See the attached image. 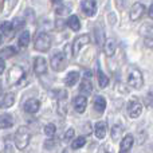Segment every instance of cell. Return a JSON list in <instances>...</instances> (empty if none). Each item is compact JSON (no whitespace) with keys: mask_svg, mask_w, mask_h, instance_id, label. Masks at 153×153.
Segmentation results:
<instances>
[{"mask_svg":"<svg viewBox=\"0 0 153 153\" xmlns=\"http://www.w3.org/2000/svg\"><path fill=\"white\" fill-rule=\"evenodd\" d=\"M85 144H86V138H85V137H76L75 140L71 143V148L74 149V151H76V149L82 148Z\"/></svg>","mask_w":153,"mask_h":153,"instance_id":"cell-26","label":"cell"},{"mask_svg":"<svg viewBox=\"0 0 153 153\" xmlns=\"http://www.w3.org/2000/svg\"><path fill=\"white\" fill-rule=\"evenodd\" d=\"M4 69H5V62L4 59H0V74L4 73Z\"/></svg>","mask_w":153,"mask_h":153,"instance_id":"cell-35","label":"cell"},{"mask_svg":"<svg viewBox=\"0 0 153 153\" xmlns=\"http://www.w3.org/2000/svg\"><path fill=\"white\" fill-rule=\"evenodd\" d=\"M97 76H98V85H100V87L101 89H105L109 85V78L103 74V71L101 69L97 70Z\"/></svg>","mask_w":153,"mask_h":153,"instance_id":"cell-24","label":"cell"},{"mask_svg":"<svg viewBox=\"0 0 153 153\" xmlns=\"http://www.w3.org/2000/svg\"><path fill=\"white\" fill-rule=\"evenodd\" d=\"M69 12H70V8L67 7V5H59V7L56 8V15H58V16L67 15Z\"/></svg>","mask_w":153,"mask_h":153,"instance_id":"cell-31","label":"cell"},{"mask_svg":"<svg viewBox=\"0 0 153 153\" xmlns=\"http://www.w3.org/2000/svg\"><path fill=\"white\" fill-rule=\"evenodd\" d=\"M93 106H94V110L98 111V113H102L106 109V100L102 97V95H97L94 98V102H93Z\"/></svg>","mask_w":153,"mask_h":153,"instance_id":"cell-16","label":"cell"},{"mask_svg":"<svg viewBox=\"0 0 153 153\" xmlns=\"http://www.w3.org/2000/svg\"><path fill=\"white\" fill-rule=\"evenodd\" d=\"M0 30H1V32H4V34H10L11 31H13L10 22H1V23H0Z\"/></svg>","mask_w":153,"mask_h":153,"instance_id":"cell-30","label":"cell"},{"mask_svg":"<svg viewBox=\"0 0 153 153\" xmlns=\"http://www.w3.org/2000/svg\"><path fill=\"white\" fill-rule=\"evenodd\" d=\"M40 109V101L36 100V98H30L24 102V110L30 114L36 113L38 110Z\"/></svg>","mask_w":153,"mask_h":153,"instance_id":"cell-11","label":"cell"},{"mask_svg":"<svg viewBox=\"0 0 153 153\" xmlns=\"http://www.w3.org/2000/svg\"><path fill=\"white\" fill-rule=\"evenodd\" d=\"M94 35H95V42H97V45L102 47L106 39H105V31H103V28L100 24H97V27L94 28Z\"/></svg>","mask_w":153,"mask_h":153,"instance_id":"cell-17","label":"cell"},{"mask_svg":"<svg viewBox=\"0 0 153 153\" xmlns=\"http://www.w3.org/2000/svg\"><path fill=\"white\" fill-rule=\"evenodd\" d=\"M66 23L73 31H79V28H81V20H79V18L76 15H71L67 19Z\"/></svg>","mask_w":153,"mask_h":153,"instance_id":"cell-22","label":"cell"},{"mask_svg":"<svg viewBox=\"0 0 153 153\" xmlns=\"http://www.w3.org/2000/svg\"><path fill=\"white\" fill-rule=\"evenodd\" d=\"M133 143H134V137L132 134H126L121 141V151L129 152V149L133 146Z\"/></svg>","mask_w":153,"mask_h":153,"instance_id":"cell-20","label":"cell"},{"mask_svg":"<svg viewBox=\"0 0 153 153\" xmlns=\"http://www.w3.org/2000/svg\"><path fill=\"white\" fill-rule=\"evenodd\" d=\"M45 146H46L47 149H53L54 146H55V141L53 140V137H51L48 141H46V143H45Z\"/></svg>","mask_w":153,"mask_h":153,"instance_id":"cell-33","label":"cell"},{"mask_svg":"<svg viewBox=\"0 0 153 153\" xmlns=\"http://www.w3.org/2000/svg\"><path fill=\"white\" fill-rule=\"evenodd\" d=\"M79 91L82 94H90L93 91V85H91V79L90 78H83L79 86Z\"/></svg>","mask_w":153,"mask_h":153,"instance_id":"cell-18","label":"cell"},{"mask_svg":"<svg viewBox=\"0 0 153 153\" xmlns=\"http://www.w3.org/2000/svg\"><path fill=\"white\" fill-rule=\"evenodd\" d=\"M120 153H129V152H126V151H121Z\"/></svg>","mask_w":153,"mask_h":153,"instance_id":"cell-38","label":"cell"},{"mask_svg":"<svg viewBox=\"0 0 153 153\" xmlns=\"http://www.w3.org/2000/svg\"><path fill=\"white\" fill-rule=\"evenodd\" d=\"M79 81V73L78 71H70L69 74L66 75V78H65V83H66V86H74L76 82Z\"/></svg>","mask_w":153,"mask_h":153,"instance_id":"cell-21","label":"cell"},{"mask_svg":"<svg viewBox=\"0 0 153 153\" xmlns=\"http://www.w3.org/2000/svg\"><path fill=\"white\" fill-rule=\"evenodd\" d=\"M144 83V78L140 70L137 69H130L129 74H128V85L133 89H141Z\"/></svg>","mask_w":153,"mask_h":153,"instance_id":"cell-4","label":"cell"},{"mask_svg":"<svg viewBox=\"0 0 153 153\" xmlns=\"http://www.w3.org/2000/svg\"><path fill=\"white\" fill-rule=\"evenodd\" d=\"M13 125V118L10 114H0V129H10Z\"/></svg>","mask_w":153,"mask_h":153,"instance_id":"cell-15","label":"cell"},{"mask_svg":"<svg viewBox=\"0 0 153 153\" xmlns=\"http://www.w3.org/2000/svg\"><path fill=\"white\" fill-rule=\"evenodd\" d=\"M15 102V95L12 93H5V94H0V108L8 109L13 105Z\"/></svg>","mask_w":153,"mask_h":153,"instance_id":"cell-13","label":"cell"},{"mask_svg":"<svg viewBox=\"0 0 153 153\" xmlns=\"http://www.w3.org/2000/svg\"><path fill=\"white\" fill-rule=\"evenodd\" d=\"M55 132H56V128H55V125H54V124H47L45 126V133H46V136H47L48 138L54 137Z\"/></svg>","mask_w":153,"mask_h":153,"instance_id":"cell-28","label":"cell"},{"mask_svg":"<svg viewBox=\"0 0 153 153\" xmlns=\"http://www.w3.org/2000/svg\"><path fill=\"white\" fill-rule=\"evenodd\" d=\"M81 8L82 12L86 16H94L97 12V1L95 0H82Z\"/></svg>","mask_w":153,"mask_h":153,"instance_id":"cell-8","label":"cell"},{"mask_svg":"<svg viewBox=\"0 0 153 153\" xmlns=\"http://www.w3.org/2000/svg\"><path fill=\"white\" fill-rule=\"evenodd\" d=\"M50 65L53 67L54 71H62L65 69V65H66V56L63 53H55L51 56Z\"/></svg>","mask_w":153,"mask_h":153,"instance_id":"cell-6","label":"cell"},{"mask_svg":"<svg viewBox=\"0 0 153 153\" xmlns=\"http://www.w3.org/2000/svg\"><path fill=\"white\" fill-rule=\"evenodd\" d=\"M89 43H90V36L87 34H83V35H81V36L75 38V40L73 42V46H71V48H73V56L78 55L79 50H81L83 46L89 45Z\"/></svg>","mask_w":153,"mask_h":153,"instance_id":"cell-7","label":"cell"},{"mask_svg":"<svg viewBox=\"0 0 153 153\" xmlns=\"http://www.w3.org/2000/svg\"><path fill=\"white\" fill-rule=\"evenodd\" d=\"M106 132H108V129H106V122L98 121L97 124H95V126H94L95 137H97L98 140H103V138L106 137Z\"/></svg>","mask_w":153,"mask_h":153,"instance_id":"cell-14","label":"cell"},{"mask_svg":"<svg viewBox=\"0 0 153 153\" xmlns=\"http://www.w3.org/2000/svg\"><path fill=\"white\" fill-rule=\"evenodd\" d=\"M145 13V5L143 3H134L130 8V19L132 20H138L141 16Z\"/></svg>","mask_w":153,"mask_h":153,"instance_id":"cell-10","label":"cell"},{"mask_svg":"<svg viewBox=\"0 0 153 153\" xmlns=\"http://www.w3.org/2000/svg\"><path fill=\"white\" fill-rule=\"evenodd\" d=\"M126 110H128V114H129L130 118H138L143 113V105L138 100L133 98L128 102V106H126Z\"/></svg>","mask_w":153,"mask_h":153,"instance_id":"cell-5","label":"cell"},{"mask_svg":"<svg viewBox=\"0 0 153 153\" xmlns=\"http://www.w3.org/2000/svg\"><path fill=\"white\" fill-rule=\"evenodd\" d=\"M18 43H19V47H22V48L27 47V46H28V43H30V32L28 31L22 32L20 36H19Z\"/></svg>","mask_w":153,"mask_h":153,"instance_id":"cell-25","label":"cell"},{"mask_svg":"<svg viewBox=\"0 0 153 153\" xmlns=\"http://www.w3.org/2000/svg\"><path fill=\"white\" fill-rule=\"evenodd\" d=\"M98 153H111V152L108 149V146L103 145V146H101V148L98 149Z\"/></svg>","mask_w":153,"mask_h":153,"instance_id":"cell-34","label":"cell"},{"mask_svg":"<svg viewBox=\"0 0 153 153\" xmlns=\"http://www.w3.org/2000/svg\"><path fill=\"white\" fill-rule=\"evenodd\" d=\"M103 50H105V54L108 56L114 55V53H116V42H114L113 39L105 40V43H103Z\"/></svg>","mask_w":153,"mask_h":153,"instance_id":"cell-19","label":"cell"},{"mask_svg":"<svg viewBox=\"0 0 153 153\" xmlns=\"http://www.w3.org/2000/svg\"><path fill=\"white\" fill-rule=\"evenodd\" d=\"M149 16H151V18H152V16H153V15H152V7H151V8H149Z\"/></svg>","mask_w":153,"mask_h":153,"instance_id":"cell-37","label":"cell"},{"mask_svg":"<svg viewBox=\"0 0 153 153\" xmlns=\"http://www.w3.org/2000/svg\"><path fill=\"white\" fill-rule=\"evenodd\" d=\"M24 78V70L23 67L18 66H12L10 70H8V74H7V85L8 86H13V85H18L22 79Z\"/></svg>","mask_w":153,"mask_h":153,"instance_id":"cell-3","label":"cell"},{"mask_svg":"<svg viewBox=\"0 0 153 153\" xmlns=\"http://www.w3.org/2000/svg\"><path fill=\"white\" fill-rule=\"evenodd\" d=\"M34 71L36 75H43L47 73V62L43 56H36L34 61Z\"/></svg>","mask_w":153,"mask_h":153,"instance_id":"cell-9","label":"cell"},{"mask_svg":"<svg viewBox=\"0 0 153 153\" xmlns=\"http://www.w3.org/2000/svg\"><path fill=\"white\" fill-rule=\"evenodd\" d=\"M11 26H12V30H15V31H18V30L23 28L24 26V19L23 18H15L13 19V22L11 23Z\"/></svg>","mask_w":153,"mask_h":153,"instance_id":"cell-27","label":"cell"},{"mask_svg":"<svg viewBox=\"0 0 153 153\" xmlns=\"http://www.w3.org/2000/svg\"><path fill=\"white\" fill-rule=\"evenodd\" d=\"M34 46H35V50L40 51V53H46L51 47V36L47 32H39L35 36Z\"/></svg>","mask_w":153,"mask_h":153,"instance_id":"cell-2","label":"cell"},{"mask_svg":"<svg viewBox=\"0 0 153 153\" xmlns=\"http://www.w3.org/2000/svg\"><path fill=\"white\" fill-rule=\"evenodd\" d=\"M15 145L19 151H24L28 146L30 140H31V133L26 126H19L15 133Z\"/></svg>","mask_w":153,"mask_h":153,"instance_id":"cell-1","label":"cell"},{"mask_svg":"<svg viewBox=\"0 0 153 153\" xmlns=\"http://www.w3.org/2000/svg\"><path fill=\"white\" fill-rule=\"evenodd\" d=\"M61 1H62V0H51V3H53V4H59Z\"/></svg>","mask_w":153,"mask_h":153,"instance_id":"cell-36","label":"cell"},{"mask_svg":"<svg viewBox=\"0 0 153 153\" xmlns=\"http://www.w3.org/2000/svg\"><path fill=\"white\" fill-rule=\"evenodd\" d=\"M122 133V126H120V125H114L113 128H111V137H113V140H118L120 134Z\"/></svg>","mask_w":153,"mask_h":153,"instance_id":"cell-29","label":"cell"},{"mask_svg":"<svg viewBox=\"0 0 153 153\" xmlns=\"http://www.w3.org/2000/svg\"><path fill=\"white\" fill-rule=\"evenodd\" d=\"M73 137H74V129H69L66 133H65V140H66V141L71 140Z\"/></svg>","mask_w":153,"mask_h":153,"instance_id":"cell-32","label":"cell"},{"mask_svg":"<svg viewBox=\"0 0 153 153\" xmlns=\"http://www.w3.org/2000/svg\"><path fill=\"white\" fill-rule=\"evenodd\" d=\"M73 106H74L76 113H83L86 110V106H87V100L85 95H76L73 101Z\"/></svg>","mask_w":153,"mask_h":153,"instance_id":"cell-12","label":"cell"},{"mask_svg":"<svg viewBox=\"0 0 153 153\" xmlns=\"http://www.w3.org/2000/svg\"><path fill=\"white\" fill-rule=\"evenodd\" d=\"M18 53L15 47L12 46H8V47H4L1 51H0V59H7V58H12L15 54Z\"/></svg>","mask_w":153,"mask_h":153,"instance_id":"cell-23","label":"cell"}]
</instances>
